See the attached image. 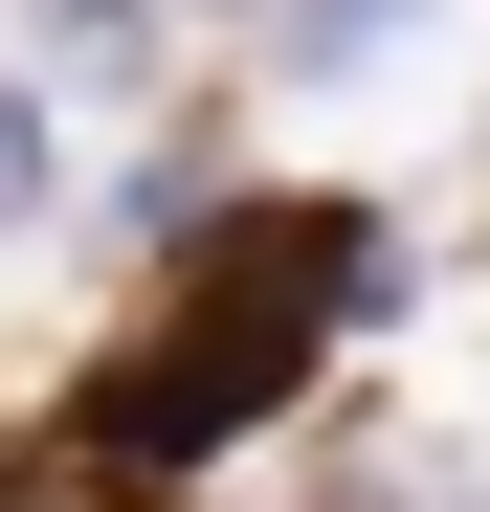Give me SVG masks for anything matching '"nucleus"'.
<instances>
[{
  "mask_svg": "<svg viewBox=\"0 0 490 512\" xmlns=\"http://www.w3.org/2000/svg\"><path fill=\"white\" fill-rule=\"evenodd\" d=\"M379 23H424V0H290V67H379Z\"/></svg>",
  "mask_w": 490,
  "mask_h": 512,
  "instance_id": "2",
  "label": "nucleus"
},
{
  "mask_svg": "<svg viewBox=\"0 0 490 512\" xmlns=\"http://www.w3.org/2000/svg\"><path fill=\"white\" fill-rule=\"evenodd\" d=\"M23 201H45V112L0 90V223H23Z\"/></svg>",
  "mask_w": 490,
  "mask_h": 512,
  "instance_id": "3",
  "label": "nucleus"
},
{
  "mask_svg": "<svg viewBox=\"0 0 490 512\" xmlns=\"http://www.w3.org/2000/svg\"><path fill=\"white\" fill-rule=\"evenodd\" d=\"M312 312H335V201H312V223H290V201H245V245L201 268V312L112 379V446H223V423L312 357Z\"/></svg>",
  "mask_w": 490,
  "mask_h": 512,
  "instance_id": "1",
  "label": "nucleus"
}]
</instances>
